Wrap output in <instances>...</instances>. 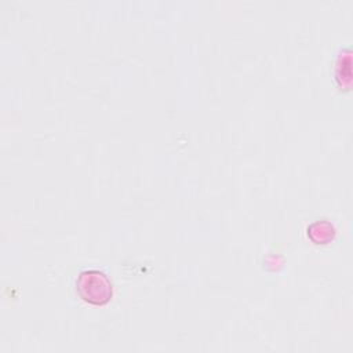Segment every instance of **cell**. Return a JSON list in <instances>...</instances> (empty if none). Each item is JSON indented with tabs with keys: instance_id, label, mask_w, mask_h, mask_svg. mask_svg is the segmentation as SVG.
<instances>
[{
	"instance_id": "obj_1",
	"label": "cell",
	"mask_w": 353,
	"mask_h": 353,
	"mask_svg": "<svg viewBox=\"0 0 353 353\" xmlns=\"http://www.w3.org/2000/svg\"><path fill=\"white\" fill-rule=\"evenodd\" d=\"M79 295L88 303L103 305L112 296V284L99 270H84L76 280Z\"/></svg>"
}]
</instances>
